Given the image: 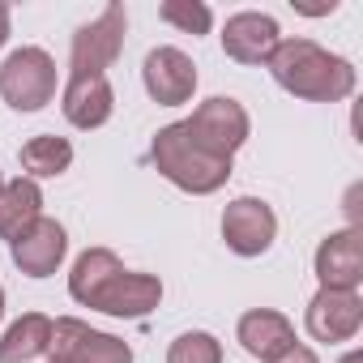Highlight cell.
<instances>
[{"instance_id":"1","label":"cell","mask_w":363,"mask_h":363,"mask_svg":"<svg viewBox=\"0 0 363 363\" xmlns=\"http://www.w3.org/2000/svg\"><path fill=\"white\" fill-rule=\"evenodd\" d=\"M69 295L82 308L124 316V320H141L162 303V282L154 274L124 269L111 248H86L69 269Z\"/></svg>"},{"instance_id":"2","label":"cell","mask_w":363,"mask_h":363,"mask_svg":"<svg viewBox=\"0 0 363 363\" xmlns=\"http://www.w3.org/2000/svg\"><path fill=\"white\" fill-rule=\"evenodd\" d=\"M265 69L286 94L308 99V103H342L354 90V65L325 52L312 39H282L269 52Z\"/></svg>"},{"instance_id":"3","label":"cell","mask_w":363,"mask_h":363,"mask_svg":"<svg viewBox=\"0 0 363 363\" xmlns=\"http://www.w3.org/2000/svg\"><path fill=\"white\" fill-rule=\"evenodd\" d=\"M150 158H154V167L171 179L175 189H184L193 197H210V193H218L231 179V158H214L201 145H193L184 124L158 128L154 145H150Z\"/></svg>"},{"instance_id":"4","label":"cell","mask_w":363,"mask_h":363,"mask_svg":"<svg viewBox=\"0 0 363 363\" xmlns=\"http://www.w3.org/2000/svg\"><path fill=\"white\" fill-rule=\"evenodd\" d=\"M0 99L13 111H39L56 99V60L43 48H18L0 65Z\"/></svg>"},{"instance_id":"5","label":"cell","mask_w":363,"mask_h":363,"mask_svg":"<svg viewBox=\"0 0 363 363\" xmlns=\"http://www.w3.org/2000/svg\"><path fill=\"white\" fill-rule=\"evenodd\" d=\"M179 124H184V133H189L193 145H201V150L214 154V158H231V154L248 141V128H252L244 103H235V99H227V94L206 99L189 120H179Z\"/></svg>"},{"instance_id":"6","label":"cell","mask_w":363,"mask_h":363,"mask_svg":"<svg viewBox=\"0 0 363 363\" xmlns=\"http://www.w3.org/2000/svg\"><path fill=\"white\" fill-rule=\"evenodd\" d=\"M124 30H128L124 5H107L94 22L77 26L73 52H69V69H73L69 77H107V69L116 65L124 48Z\"/></svg>"},{"instance_id":"7","label":"cell","mask_w":363,"mask_h":363,"mask_svg":"<svg viewBox=\"0 0 363 363\" xmlns=\"http://www.w3.org/2000/svg\"><path fill=\"white\" fill-rule=\"evenodd\" d=\"M52 359L60 363H133V346L116 333L90 329L86 320L60 316L52 320Z\"/></svg>"},{"instance_id":"8","label":"cell","mask_w":363,"mask_h":363,"mask_svg":"<svg viewBox=\"0 0 363 363\" xmlns=\"http://www.w3.org/2000/svg\"><path fill=\"white\" fill-rule=\"evenodd\" d=\"M274 235H278V218H274V210L261 197H235L223 210V240H227V248L235 257L269 252Z\"/></svg>"},{"instance_id":"9","label":"cell","mask_w":363,"mask_h":363,"mask_svg":"<svg viewBox=\"0 0 363 363\" xmlns=\"http://www.w3.org/2000/svg\"><path fill=\"white\" fill-rule=\"evenodd\" d=\"M141 82H145V94L158 107H179L197 90V65L179 48H154L141 65Z\"/></svg>"},{"instance_id":"10","label":"cell","mask_w":363,"mask_h":363,"mask_svg":"<svg viewBox=\"0 0 363 363\" xmlns=\"http://www.w3.org/2000/svg\"><path fill=\"white\" fill-rule=\"evenodd\" d=\"M303 325H308V333L316 342H329V346L350 342L359 333V325H363V299H359V291H325L320 286L308 299Z\"/></svg>"},{"instance_id":"11","label":"cell","mask_w":363,"mask_h":363,"mask_svg":"<svg viewBox=\"0 0 363 363\" xmlns=\"http://www.w3.org/2000/svg\"><path fill=\"white\" fill-rule=\"evenodd\" d=\"M9 252H13V265H18L22 274L48 278V274L60 269V261H65V252H69V235H65V227H60L56 218H43V214H39L18 240H9Z\"/></svg>"},{"instance_id":"12","label":"cell","mask_w":363,"mask_h":363,"mask_svg":"<svg viewBox=\"0 0 363 363\" xmlns=\"http://www.w3.org/2000/svg\"><path fill=\"white\" fill-rule=\"evenodd\" d=\"M312 265H316V278L325 291H359V282H363V235L354 227L333 231L329 240H320Z\"/></svg>"},{"instance_id":"13","label":"cell","mask_w":363,"mask_h":363,"mask_svg":"<svg viewBox=\"0 0 363 363\" xmlns=\"http://www.w3.org/2000/svg\"><path fill=\"white\" fill-rule=\"evenodd\" d=\"M282 43L278 35V22L269 13H235L227 18V30H223V52L235 60V65H265L269 52Z\"/></svg>"},{"instance_id":"14","label":"cell","mask_w":363,"mask_h":363,"mask_svg":"<svg viewBox=\"0 0 363 363\" xmlns=\"http://www.w3.org/2000/svg\"><path fill=\"white\" fill-rule=\"evenodd\" d=\"M60 111L73 128H103L116 111V90L107 77H69Z\"/></svg>"},{"instance_id":"15","label":"cell","mask_w":363,"mask_h":363,"mask_svg":"<svg viewBox=\"0 0 363 363\" xmlns=\"http://www.w3.org/2000/svg\"><path fill=\"white\" fill-rule=\"evenodd\" d=\"M235 337H240V346H244L252 359L269 363L278 350H286V346L295 342V329H291V320H286L282 312H274V308H252V312L240 316Z\"/></svg>"},{"instance_id":"16","label":"cell","mask_w":363,"mask_h":363,"mask_svg":"<svg viewBox=\"0 0 363 363\" xmlns=\"http://www.w3.org/2000/svg\"><path fill=\"white\" fill-rule=\"evenodd\" d=\"M48 346H52V320L43 312H26L0 337V363H30L48 354Z\"/></svg>"},{"instance_id":"17","label":"cell","mask_w":363,"mask_h":363,"mask_svg":"<svg viewBox=\"0 0 363 363\" xmlns=\"http://www.w3.org/2000/svg\"><path fill=\"white\" fill-rule=\"evenodd\" d=\"M43 193L35 179H9L0 193V240H18L35 218H39Z\"/></svg>"},{"instance_id":"18","label":"cell","mask_w":363,"mask_h":363,"mask_svg":"<svg viewBox=\"0 0 363 363\" xmlns=\"http://www.w3.org/2000/svg\"><path fill=\"white\" fill-rule=\"evenodd\" d=\"M73 162V145L65 137H30L22 145V167H26V179H52V175H65Z\"/></svg>"},{"instance_id":"19","label":"cell","mask_w":363,"mask_h":363,"mask_svg":"<svg viewBox=\"0 0 363 363\" xmlns=\"http://www.w3.org/2000/svg\"><path fill=\"white\" fill-rule=\"evenodd\" d=\"M167 363H223V346L214 333L193 329V333H179L167 350Z\"/></svg>"},{"instance_id":"20","label":"cell","mask_w":363,"mask_h":363,"mask_svg":"<svg viewBox=\"0 0 363 363\" xmlns=\"http://www.w3.org/2000/svg\"><path fill=\"white\" fill-rule=\"evenodd\" d=\"M158 13L167 26L184 30V35H210V26H214V9L201 5V0H167Z\"/></svg>"},{"instance_id":"21","label":"cell","mask_w":363,"mask_h":363,"mask_svg":"<svg viewBox=\"0 0 363 363\" xmlns=\"http://www.w3.org/2000/svg\"><path fill=\"white\" fill-rule=\"evenodd\" d=\"M269 363H320V359H316L303 342H291V346H286V350H278Z\"/></svg>"},{"instance_id":"22","label":"cell","mask_w":363,"mask_h":363,"mask_svg":"<svg viewBox=\"0 0 363 363\" xmlns=\"http://www.w3.org/2000/svg\"><path fill=\"white\" fill-rule=\"evenodd\" d=\"M5 39H9V5L0 0V48H5Z\"/></svg>"},{"instance_id":"23","label":"cell","mask_w":363,"mask_h":363,"mask_svg":"<svg viewBox=\"0 0 363 363\" xmlns=\"http://www.w3.org/2000/svg\"><path fill=\"white\" fill-rule=\"evenodd\" d=\"M342 363H363V354H346V359H342Z\"/></svg>"},{"instance_id":"24","label":"cell","mask_w":363,"mask_h":363,"mask_svg":"<svg viewBox=\"0 0 363 363\" xmlns=\"http://www.w3.org/2000/svg\"><path fill=\"white\" fill-rule=\"evenodd\" d=\"M0 316H5V286H0Z\"/></svg>"},{"instance_id":"25","label":"cell","mask_w":363,"mask_h":363,"mask_svg":"<svg viewBox=\"0 0 363 363\" xmlns=\"http://www.w3.org/2000/svg\"><path fill=\"white\" fill-rule=\"evenodd\" d=\"M0 193H5V179H0Z\"/></svg>"},{"instance_id":"26","label":"cell","mask_w":363,"mask_h":363,"mask_svg":"<svg viewBox=\"0 0 363 363\" xmlns=\"http://www.w3.org/2000/svg\"><path fill=\"white\" fill-rule=\"evenodd\" d=\"M48 363H60V359H48Z\"/></svg>"}]
</instances>
